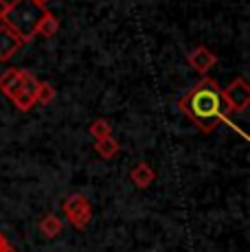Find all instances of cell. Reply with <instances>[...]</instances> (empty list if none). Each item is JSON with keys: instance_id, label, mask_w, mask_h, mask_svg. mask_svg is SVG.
I'll return each instance as SVG.
<instances>
[{"instance_id": "277c9868", "label": "cell", "mask_w": 250, "mask_h": 252, "mask_svg": "<svg viewBox=\"0 0 250 252\" xmlns=\"http://www.w3.org/2000/svg\"><path fill=\"white\" fill-rule=\"evenodd\" d=\"M224 108L228 114L233 112H246L250 105V86L244 77H235L226 88H222Z\"/></svg>"}, {"instance_id": "5b68a950", "label": "cell", "mask_w": 250, "mask_h": 252, "mask_svg": "<svg viewBox=\"0 0 250 252\" xmlns=\"http://www.w3.org/2000/svg\"><path fill=\"white\" fill-rule=\"evenodd\" d=\"M187 62H189V66L198 72V75L206 77V72L218 64V57H215V53L211 51L209 46H195L193 51L187 55Z\"/></svg>"}, {"instance_id": "8992f818", "label": "cell", "mask_w": 250, "mask_h": 252, "mask_svg": "<svg viewBox=\"0 0 250 252\" xmlns=\"http://www.w3.org/2000/svg\"><path fill=\"white\" fill-rule=\"evenodd\" d=\"M27 68H7L0 75V92L7 94L9 99L18 94L25 86V79H27Z\"/></svg>"}, {"instance_id": "8fae6325", "label": "cell", "mask_w": 250, "mask_h": 252, "mask_svg": "<svg viewBox=\"0 0 250 252\" xmlns=\"http://www.w3.org/2000/svg\"><path fill=\"white\" fill-rule=\"evenodd\" d=\"M62 220L55 215V213H49V215H44L40 220V232L46 237V239H55L57 235L62 232Z\"/></svg>"}, {"instance_id": "e0dca14e", "label": "cell", "mask_w": 250, "mask_h": 252, "mask_svg": "<svg viewBox=\"0 0 250 252\" xmlns=\"http://www.w3.org/2000/svg\"><path fill=\"white\" fill-rule=\"evenodd\" d=\"M33 2H37L40 7H46V4H49V0H33Z\"/></svg>"}, {"instance_id": "2e32d148", "label": "cell", "mask_w": 250, "mask_h": 252, "mask_svg": "<svg viewBox=\"0 0 250 252\" xmlns=\"http://www.w3.org/2000/svg\"><path fill=\"white\" fill-rule=\"evenodd\" d=\"M9 9V0H0V22L4 20V13H7Z\"/></svg>"}, {"instance_id": "5bb4252c", "label": "cell", "mask_w": 250, "mask_h": 252, "mask_svg": "<svg viewBox=\"0 0 250 252\" xmlns=\"http://www.w3.org/2000/svg\"><path fill=\"white\" fill-rule=\"evenodd\" d=\"M88 132H90V136H93L94 140L110 138V136H112V125H110L105 119H97V121H93V123H90Z\"/></svg>"}, {"instance_id": "30bf717a", "label": "cell", "mask_w": 250, "mask_h": 252, "mask_svg": "<svg viewBox=\"0 0 250 252\" xmlns=\"http://www.w3.org/2000/svg\"><path fill=\"white\" fill-rule=\"evenodd\" d=\"M57 31H60V20H57L51 11H44L42 20L37 22V27H35V37L37 35L40 37H53Z\"/></svg>"}, {"instance_id": "9a60e30c", "label": "cell", "mask_w": 250, "mask_h": 252, "mask_svg": "<svg viewBox=\"0 0 250 252\" xmlns=\"http://www.w3.org/2000/svg\"><path fill=\"white\" fill-rule=\"evenodd\" d=\"M0 252H16V250L11 248V244H9V241L4 239L2 232H0Z\"/></svg>"}, {"instance_id": "52a82bcc", "label": "cell", "mask_w": 250, "mask_h": 252, "mask_svg": "<svg viewBox=\"0 0 250 252\" xmlns=\"http://www.w3.org/2000/svg\"><path fill=\"white\" fill-rule=\"evenodd\" d=\"M37 84H40V79H37V77L33 75L31 70H29V72H27V79H25V86H22V90L11 99L13 105H16L18 110H22V112H29V110L35 105V90H37Z\"/></svg>"}, {"instance_id": "6da1fadb", "label": "cell", "mask_w": 250, "mask_h": 252, "mask_svg": "<svg viewBox=\"0 0 250 252\" xmlns=\"http://www.w3.org/2000/svg\"><path fill=\"white\" fill-rule=\"evenodd\" d=\"M178 108L187 114V119L202 134L215 132L226 121V116H228L224 108L222 88L211 77H202L187 94H182L180 101H178Z\"/></svg>"}, {"instance_id": "4fadbf2b", "label": "cell", "mask_w": 250, "mask_h": 252, "mask_svg": "<svg viewBox=\"0 0 250 252\" xmlns=\"http://www.w3.org/2000/svg\"><path fill=\"white\" fill-rule=\"evenodd\" d=\"M55 96H57V90H55V86H53L51 81H40V84H37L35 103L49 105V103H53V101H55Z\"/></svg>"}, {"instance_id": "7c38bea8", "label": "cell", "mask_w": 250, "mask_h": 252, "mask_svg": "<svg viewBox=\"0 0 250 252\" xmlns=\"http://www.w3.org/2000/svg\"><path fill=\"white\" fill-rule=\"evenodd\" d=\"M119 149H121V145H119L112 136H110V138H101V140L94 143V152H97L103 160H112V158H117Z\"/></svg>"}, {"instance_id": "ba28073f", "label": "cell", "mask_w": 250, "mask_h": 252, "mask_svg": "<svg viewBox=\"0 0 250 252\" xmlns=\"http://www.w3.org/2000/svg\"><path fill=\"white\" fill-rule=\"evenodd\" d=\"M22 46H25V40L0 22V62H9Z\"/></svg>"}, {"instance_id": "7a4b0ae2", "label": "cell", "mask_w": 250, "mask_h": 252, "mask_svg": "<svg viewBox=\"0 0 250 252\" xmlns=\"http://www.w3.org/2000/svg\"><path fill=\"white\" fill-rule=\"evenodd\" d=\"M44 11L46 9L33 2V0H11L2 24L11 29L16 35H20L25 40V44H29L35 37V27L42 20Z\"/></svg>"}, {"instance_id": "3957f363", "label": "cell", "mask_w": 250, "mask_h": 252, "mask_svg": "<svg viewBox=\"0 0 250 252\" xmlns=\"http://www.w3.org/2000/svg\"><path fill=\"white\" fill-rule=\"evenodd\" d=\"M62 211H64L68 224L73 226L75 230H84L88 226V221L93 220V204L86 195L81 193H75V195H68L62 204Z\"/></svg>"}, {"instance_id": "9c48e42d", "label": "cell", "mask_w": 250, "mask_h": 252, "mask_svg": "<svg viewBox=\"0 0 250 252\" xmlns=\"http://www.w3.org/2000/svg\"><path fill=\"white\" fill-rule=\"evenodd\" d=\"M129 180L136 189H150L154 180H156V171L152 169V164L147 162H138L132 167V171H129Z\"/></svg>"}]
</instances>
